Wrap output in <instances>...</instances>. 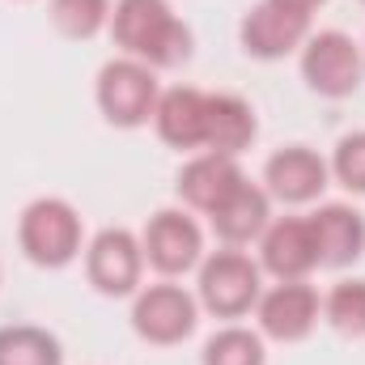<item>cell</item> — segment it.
<instances>
[{"instance_id":"obj_12","label":"cell","mask_w":365,"mask_h":365,"mask_svg":"<svg viewBox=\"0 0 365 365\" xmlns=\"http://www.w3.org/2000/svg\"><path fill=\"white\" fill-rule=\"evenodd\" d=\"M259 268L276 280H306L314 268H323L310 217H276L259 238Z\"/></svg>"},{"instance_id":"obj_25","label":"cell","mask_w":365,"mask_h":365,"mask_svg":"<svg viewBox=\"0 0 365 365\" xmlns=\"http://www.w3.org/2000/svg\"><path fill=\"white\" fill-rule=\"evenodd\" d=\"M361 4H365V0H361Z\"/></svg>"},{"instance_id":"obj_4","label":"cell","mask_w":365,"mask_h":365,"mask_svg":"<svg viewBox=\"0 0 365 365\" xmlns=\"http://www.w3.org/2000/svg\"><path fill=\"white\" fill-rule=\"evenodd\" d=\"M158 68L132 60V56H119V60H106L98 68V81H93V102L102 110V119L110 128H145L153 123V110H158Z\"/></svg>"},{"instance_id":"obj_1","label":"cell","mask_w":365,"mask_h":365,"mask_svg":"<svg viewBox=\"0 0 365 365\" xmlns=\"http://www.w3.org/2000/svg\"><path fill=\"white\" fill-rule=\"evenodd\" d=\"M106 30L123 56L149 68H179L195 51L191 26L170 9V0H115Z\"/></svg>"},{"instance_id":"obj_10","label":"cell","mask_w":365,"mask_h":365,"mask_svg":"<svg viewBox=\"0 0 365 365\" xmlns=\"http://www.w3.org/2000/svg\"><path fill=\"white\" fill-rule=\"evenodd\" d=\"M306 38H310V13L276 4V0L251 4L238 21V43L251 60H284L302 51Z\"/></svg>"},{"instance_id":"obj_7","label":"cell","mask_w":365,"mask_h":365,"mask_svg":"<svg viewBox=\"0 0 365 365\" xmlns=\"http://www.w3.org/2000/svg\"><path fill=\"white\" fill-rule=\"evenodd\" d=\"M140 251H145V264L153 272L175 280V276H187L204 264V230L187 208H158L145 221Z\"/></svg>"},{"instance_id":"obj_9","label":"cell","mask_w":365,"mask_h":365,"mask_svg":"<svg viewBox=\"0 0 365 365\" xmlns=\"http://www.w3.org/2000/svg\"><path fill=\"white\" fill-rule=\"evenodd\" d=\"M255 319H259V336L264 340L297 344V340H306L319 327L323 297L306 280H276L272 289H264V297L255 306Z\"/></svg>"},{"instance_id":"obj_8","label":"cell","mask_w":365,"mask_h":365,"mask_svg":"<svg viewBox=\"0 0 365 365\" xmlns=\"http://www.w3.org/2000/svg\"><path fill=\"white\" fill-rule=\"evenodd\" d=\"M86 276L102 297H136L145 276L140 238L123 225H106L86 242Z\"/></svg>"},{"instance_id":"obj_16","label":"cell","mask_w":365,"mask_h":365,"mask_svg":"<svg viewBox=\"0 0 365 365\" xmlns=\"http://www.w3.org/2000/svg\"><path fill=\"white\" fill-rule=\"evenodd\" d=\"M323 268H349L365 255V217L353 204H319L310 212Z\"/></svg>"},{"instance_id":"obj_15","label":"cell","mask_w":365,"mask_h":365,"mask_svg":"<svg viewBox=\"0 0 365 365\" xmlns=\"http://www.w3.org/2000/svg\"><path fill=\"white\" fill-rule=\"evenodd\" d=\"M247 179V170L238 166V158H225V153H195L187 166L179 170V200L191 208V212H212L238 182Z\"/></svg>"},{"instance_id":"obj_11","label":"cell","mask_w":365,"mask_h":365,"mask_svg":"<svg viewBox=\"0 0 365 365\" xmlns=\"http://www.w3.org/2000/svg\"><path fill=\"white\" fill-rule=\"evenodd\" d=\"M331 182L327 158H319L310 145H284L264 162V191L280 204H314Z\"/></svg>"},{"instance_id":"obj_19","label":"cell","mask_w":365,"mask_h":365,"mask_svg":"<svg viewBox=\"0 0 365 365\" xmlns=\"http://www.w3.org/2000/svg\"><path fill=\"white\" fill-rule=\"evenodd\" d=\"M200 365H268V349H264V336L251 331V327H221L217 336H208Z\"/></svg>"},{"instance_id":"obj_6","label":"cell","mask_w":365,"mask_h":365,"mask_svg":"<svg viewBox=\"0 0 365 365\" xmlns=\"http://www.w3.org/2000/svg\"><path fill=\"white\" fill-rule=\"evenodd\" d=\"M195 323H200V302H195V293H187L175 280L140 284L132 297V331L145 344L175 349L195 331Z\"/></svg>"},{"instance_id":"obj_21","label":"cell","mask_w":365,"mask_h":365,"mask_svg":"<svg viewBox=\"0 0 365 365\" xmlns=\"http://www.w3.org/2000/svg\"><path fill=\"white\" fill-rule=\"evenodd\" d=\"M51 26L64 38H93L110 26V0H51Z\"/></svg>"},{"instance_id":"obj_18","label":"cell","mask_w":365,"mask_h":365,"mask_svg":"<svg viewBox=\"0 0 365 365\" xmlns=\"http://www.w3.org/2000/svg\"><path fill=\"white\" fill-rule=\"evenodd\" d=\"M0 365H64V349L47 327H0Z\"/></svg>"},{"instance_id":"obj_14","label":"cell","mask_w":365,"mask_h":365,"mask_svg":"<svg viewBox=\"0 0 365 365\" xmlns=\"http://www.w3.org/2000/svg\"><path fill=\"white\" fill-rule=\"evenodd\" d=\"M153 128L162 136V145L191 153V149H204V128H208V93L195 90V86H170L158 98V110H153Z\"/></svg>"},{"instance_id":"obj_13","label":"cell","mask_w":365,"mask_h":365,"mask_svg":"<svg viewBox=\"0 0 365 365\" xmlns=\"http://www.w3.org/2000/svg\"><path fill=\"white\" fill-rule=\"evenodd\" d=\"M212 234L225 242V247H247V242H259L264 230L272 225V195L259 187V182L242 179L212 212Z\"/></svg>"},{"instance_id":"obj_23","label":"cell","mask_w":365,"mask_h":365,"mask_svg":"<svg viewBox=\"0 0 365 365\" xmlns=\"http://www.w3.org/2000/svg\"><path fill=\"white\" fill-rule=\"evenodd\" d=\"M276 4H289V9H302V13H314L319 4H327V0H276Z\"/></svg>"},{"instance_id":"obj_5","label":"cell","mask_w":365,"mask_h":365,"mask_svg":"<svg viewBox=\"0 0 365 365\" xmlns=\"http://www.w3.org/2000/svg\"><path fill=\"white\" fill-rule=\"evenodd\" d=\"M302 81L310 93L331 102L353 98L365 81L361 43H353L344 30H310V38L302 43Z\"/></svg>"},{"instance_id":"obj_22","label":"cell","mask_w":365,"mask_h":365,"mask_svg":"<svg viewBox=\"0 0 365 365\" xmlns=\"http://www.w3.org/2000/svg\"><path fill=\"white\" fill-rule=\"evenodd\" d=\"M331 179L340 182L344 191L365 195V132H349L336 140V153H331Z\"/></svg>"},{"instance_id":"obj_24","label":"cell","mask_w":365,"mask_h":365,"mask_svg":"<svg viewBox=\"0 0 365 365\" xmlns=\"http://www.w3.org/2000/svg\"><path fill=\"white\" fill-rule=\"evenodd\" d=\"M361 64H365V43H361Z\"/></svg>"},{"instance_id":"obj_2","label":"cell","mask_w":365,"mask_h":365,"mask_svg":"<svg viewBox=\"0 0 365 365\" xmlns=\"http://www.w3.org/2000/svg\"><path fill=\"white\" fill-rule=\"evenodd\" d=\"M17 247L34 268H68L86 251V225L81 212L60 195H38L17 217Z\"/></svg>"},{"instance_id":"obj_3","label":"cell","mask_w":365,"mask_h":365,"mask_svg":"<svg viewBox=\"0 0 365 365\" xmlns=\"http://www.w3.org/2000/svg\"><path fill=\"white\" fill-rule=\"evenodd\" d=\"M195 272H200L195 276V302H200V310H208L217 319H242L264 297V268L238 247L204 255V264Z\"/></svg>"},{"instance_id":"obj_17","label":"cell","mask_w":365,"mask_h":365,"mask_svg":"<svg viewBox=\"0 0 365 365\" xmlns=\"http://www.w3.org/2000/svg\"><path fill=\"white\" fill-rule=\"evenodd\" d=\"M255 136H259V119L242 93H208V128H204L208 153L238 158L255 145Z\"/></svg>"},{"instance_id":"obj_20","label":"cell","mask_w":365,"mask_h":365,"mask_svg":"<svg viewBox=\"0 0 365 365\" xmlns=\"http://www.w3.org/2000/svg\"><path fill=\"white\" fill-rule=\"evenodd\" d=\"M323 319L340 336L365 340V280H340V284H331V293L323 297Z\"/></svg>"}]
</instances>
